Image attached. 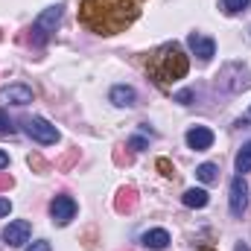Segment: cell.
Returning <instances> with one entry per match:
<instances>
[{
	"mask_svg": "<svg viewBox=\"0 0 251 251\" xmlns=\"http://www.w3.org/2000/svg\"><path fill=\"white\" fill-rule=\"evenodd\" d=\"M140 15V0H79V21L97 35L126 32Z\"/></svg>",
	"mask_w": 251,
	"mask_h": 251,
	"instance_id": "1",
	"label": "cell"
},
{
	"mask_svg": "<svg viewBox=\"0 0 251 251\" xmlns=\"http://www.w3.org/2000/svg\"><path fill=\"white\" fill-rule=\"evenodd\" d=\"M146 70H149V76H152L161 88H167V85H173V82H178V79L187 76L190 62H187V56H184V50H181L176 41H170V44H161V47L146 59Z\"/></svg>",
	"mask_w": 251,
	"mask_h": 251,
	"instance_id": "2",
	"label": "cell"
},
{
	"mask_svg": "<svg viewBox=\"0 0 251 251\" xmlns=\"http://www.w3.org/2000/svg\"><path fill=\"white\" fill-rule=\"evenodd\" d=\"M59 21H62V6H59V3H56V6H47V9L35 18V24H32V44H35V47H44V44L50 41V35L56 32Z\"/></svg>",
	"mask_w": 251,
	"mask_h": 251,
	"instance_id": "3",
	"label": "cell"
},
{
	"mask_svg": "<svg viewBox=\"0 0 251 251\" xmlns=\"http://www.w3.org/2000/svg\"><path fill=\"white\" fill-rule=\"evenodd\" d=\"M219 85H222L225 91H231V94L249 91L251 88V70L249 67H243V64H237V62L225 64L222 73H219Z\"/></svg>",
	"mask_w": 251,
	"mask_h": 251,
	"instance_id": "4",
	"label": "cell"
},
{
	"mask_svg": "<svg viewBox=\"0 0 251 251\" xmlns=\"http://www.w3.org/2000/svg\"><path fill=\"white\" fill-rule=\"evenodd\" d=\"M24 128H26V134H29L35 143H41V146H50V143L59 140V128L53 123H47L44 117H26V120H24Z\"/></svg>",
	"mask_w": 251,
	"mask_h": 251,
	"instance_id": "5",
	"label": "cell"
},
{
	"mask_svg": "<svg viewBox=\"0 0 251 251\" xmlns=\"http://www.w3.org/2000/svg\"><path fill=\"white\" fill-rule=\"evenodd\" d=\"M50 216H53V225L64 228V225L76 216V201H73L70 196H56V199L50 201Z\"/></svg>",
	"mask_w": 251,
	"mask_h": 251,
	"instance_id": "6",
	"label": "cell"
},
{
	"mask_svg": "<svg viewBox=\"0 0 251 251\" xmlns=\"http://www.w3.org/2000/svg\"><path fill=\"white\" fill-rule=\"evenodd\" d=\"M29 234H32V225H29L26 219H15V222H9V225H6L3 240H6V246L21 249L24 243H29Z\"/></svg>",
	"mask_w": 251,
	"mask_h": 251,
	"instance_id": "7",
	"label": "cell"
},
{
	"mask_svg": "<svg viewBox=\"0 0 251 251\" xmlns=\"http://www.w3.org/2000/svg\"><path fill=\"white\" fill-rule=\"evenodd\" d=\"M228 204H231V213L234 216H243L246 213V207H249V184H246L243 176H237L231 181V199H228Z\"/></svg>",
	"mask_w": 251,
	"mask_h": 251,
	"instance_id": "8",
	"label": "cell"
},
{
	"mask_svg": "<svg viewBox=\"0 0 251 251\" xmlns=\"http://www.w3.org/2000/svg\"><path fill=\"white\" fill-rule=\"evenodd\" d=\"M187 44H190V50L199 56V62H210L216 56V41L207 38V35H201V32H190Z\"/></svg>",
	"mask_w": 251,
	"mask_h": 251,
	"instance_id": "9",
	"label": "cell"
},
{
	"mask_svg": "<svg viewBox=\"0 0 251 251\" xmlns=\"http://www.w3.org/2000/svg\"><path fill=\"white\" fill-rule=\"evenodd\" d=\"M32 102V88L26 85H9L0 91V105H26Z\"/></svg>",
	"mask_w": 251,
	"mask_h": 251,
	"instance_id": "10",
	"label": "cell"
},
{
	"mask_svg": "<svg viewBox=\"0 0 251 251\" xmlns=\"http://www.w3.org/2000/svg\"><path fill=\"white\" fill-rule=\"evenodd\" d=\"M187 146L196 149V152L210 149V146H213V131H210L207 126H193V128L187 131Z\"/></svg>",
	"mask_w": 251,
	"mask_h": 251,
	"instance_id": "11",
	"label": "cell"
},
{
	"mask_svg": "<svg viewBox=\"0 0 251 251\" xmlns=\"http://www.w3.org/2000/svg\"><path fill=\"white\" fill-rule=\"evenodd\" d=\"M140 243H143L146 249H152V251H161V249L170 246V234H167L164 228H152V231H146V234L140 237Z\"/></svg>",
	"mask_w": 251,
	"mask_h": 251,
	"instance_id": "12",
	"label": "cell"
},
{
	"mask_svg": "<svg viewBox=\"0 0 251 251\" xmlns=\"http://www.w3.org/2000/svg\"><path fill=\"white\" fill-rule=\"evenodd\" d=\"M111 102H114L117 108H131V105L137 102V94H134V88H128V85H117V88H111Z\"/></svg>",
	"mask_w": 251,
	"mask_h": 251,
	"instance_id": "13",
	"label": "cell"
},
{
	"mask_svg": "<svg viewBox=\"0 0 251 251\" xmlns=\"http://www.w3.org/2000/svg\"><path fill=\"white\" fill-rule=\"evenodd\" d=\"M134 204H137V193H134V187H123L120 193H117V201H114L117 213H128V210H134Z\"/></svg>",
	"mask_w": 251,
	"mask_h": 251,
	"instance_id": "14",
	"label": "cell"
},
{
	"mask_svg": "<svg viewBox=\"0 0 251 251\" xmlns=\"http://www.w3.org/2000/svg\"><path fill=\"white\" fill-rule=\"evenodd\" d=\"M181 201H184V204H187V207H207V201H210V199H207V190H196V187H190L187 193H184V196H181Z\"/></svg>",
	"mask_w": 251,
	"mask_h": 251,
	"instance_id": "15",
	"label": "cell"
},
{
	"mask_svg": "<svg viewBox=\"0 0 251 251\" xmlns=\"http://www.w3.org/2000/svg\"><path fill=\"white\" fill-rule=\"evenodd\" d=\"M196 178H199L201 184H213V181L219 178V167H216V164H201V167L196 170Z\"/></svg>",
	"mask_w": 251,
	"mask_h": 251,
	"instance_id": "16",
	"label": "cell"
},
{
	"mask_svg": "<svg viewBox=\"0 0 251 251\" xmlns=\"http://www.w3.org/2000/svg\"><path fill=\"white\" fill-rule=\"evenodd\" d=\"M237 173H251V143H246L237 155Z\"/></svg>",
	"mask_w": 251,
	"mask_h": 251,
	"instance_id": "17",
	"label": "cell"
},
{
	"mask_svg": "<svg viewBox=\"0 0 251 251\" xmlns=\"http://www.w3.org/2000/svg\"><path fill=\"white\" fill-rule=\"evenodd\" d=\"M251 0H222V9L228 12V15H237V12H243V9H249Z\"/></svg>",
	"mask_w": 251,
	"mask_h": 251,
	"instance_id": "18",
	"label": "cell"
},
{
	"mask_svg": "<svg viewBox=\"0 0 251 251\" xmlns=\"http://www.w3.org/2000/svg\"><path fill=\"white\" fill-rule=\"evenodd\" d=\"M158 170H161V176H167V178H173V176H176V167H173L167 158H158Z\"/></svg>",
	"mask_w": 251,
	"mask_h": 251,
	"instance_id": "19",
	"label": "cell"
},
{
	"mask_svg": "<svg viewBox=\"0 0 251 251\" xmlns=\"http://www.w3.org/2000/svg\"><path fill=\"white\" fill-rule=\"evenodd\" d=\"M15 128H12V123H9V117L3 114V105H0V134H12Z\"/></svg>",
	"mask_w": 251,
	"mask_h": 251,
	"instance_id": "20",
	"label": "cell"
},
{
	"mask_svg": "<svg viewBox=\"0 0 251 251\" xmlns=\"http://www.w3.org/2000/svg\"><path fill=\"white\" fill-rule=\"evenodd\" d=\"M29 167H32V170H38V173H41V170H47V161H44V158H41V155H29Z\"/></svg>",
	"mask_w": 251,
	"mask_h": 251,
	"instance_id": "21",
	"label": "cell"
},
{
	"mask_svg": "<svg viewBox=\"0 0 251 251\" xmlns=\"http://www.w3.org/2000/svg\"><path fill=\"white\" fill-rule=\"evenodd\" d=\"M26 251H53V246H50L47 240H38V243H32Z\"/></svg>",
	"mask_w": 251,
	"mask_h": 251,
	"instance_id": "22",
	"label": "cell"
},
{
	"mask_svg": "<svg viewBox=\"0 0 251 251\" xmlns=\"http://www.w3.org/2000/svg\"><path fill=\"white\" fill-rule=\"evenodd\" d=\"M128 149L140 152V149H146V140H143V137H131V140H128Z\"/></svg>",
	"mask_w": 251,
	"mask_h": 251,
	"instance_id": "23",
	"label": "cell"
},
{
	"mask_svg": "<svg viewBox=\"0 0 251 251\" xmlns=\"http://www.w3.org/2000/svg\"><path fill=\"white\" fill-rule=\"evenodd\" d=\"M12 184H15V178L3 173V176H0V190H9V187H12Z\"/></svg>",
	"mask_w": 251,
	"mask_h": 251,
	"instance_id": "24",
	"label": "cell"
},
{
	"mask_svg": "<svg viewBox=\"0 0 251 251\" xmlns=\"http://www.w3.org/2000/svg\"><path fill=\"white\" fill-rule=\"evenodd\" d=\"M9 210H12V201L9 199H0V216H6Z\"/></svg>",
	"mask_w": 251,
	"mask_h": 251,
	"instance_id": "25",
	"label": "cell"
},
{
	"mask_svg": "<svg viewBox=\"0 0 251 251\" xmlns=\"http://www.w3.org/2000/svg\"><path fill=\"white\" fill-rule=\"evenodd\" d=\"M176 100H178V102H184V105H187L190 100H193V91H181V94H178V97H176Z\"/></svg>",
	"mask_w": 251,
	"mask_h": 251,
	"instance_id": "26",
	"label": "cell"
},
{
	"mask_svg": "<svg viewBox=\"0 0 251 251\" xmlns=\"http://www.w3.org/2000/svg\"><path fill=\"white\" fill-rule=\"evenodd\" d=\"M6 167H9V155L0 149V170H6Z\"/></svg>",
	"mask_w": 251,
	"mask_h": 251,
	"instance_id": "27",
	"label": "cell"
},
{
	"mask_svg": "<svg viewBox=\"0 0 251 251\" xmlns=\"http://www.w3.org/2000/svg\"><path fill=\"white\" fill-rule=\"evenodd\" d=\"M201 251H210V249H201Z\"/></svg>",
	"mask_w": 251,
	"mask_h": 251,
	"instance_id": "28",
	"label": "cell"
},
{
	"mask_svg": "<svg viewBox=\"0 0 251 251\" xmlns=\"http://www.w3.org/2000/svg\"><path fill=\"white\" fill-rule=\"evenodd\" d=\"M140 3H143V0H140Z\"/></svg>",
	"mask_w": 251,
	"mask_h": 251,
	"instance_id": "29",
	"label": "cell"
}]
</instances>
